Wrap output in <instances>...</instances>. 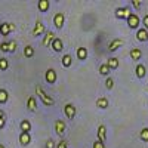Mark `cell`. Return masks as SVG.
Returning a JSON list of instances; mask_svg holds the SVG:
<instances>
[{
    "instance_id": "836d02e7",
    "label": "cell",
    "mask_w": 148,
    "mask_h": 148,
    "mask_svg": "<svg viewBox=\"0 0 148 148\" xmlns=\"http://www.w3.org/2000/svg\"><path fill=\"white\" fill-rule=\"evenodd\" d=\"M56 148H68V144H67V141H59L58 142V145H56Z\"/></svg>"
},
{
    "instance_id": "5b68a950",
    "label": "cell",
    "mask_w": 148,
    "mask_h": 148,
    "mask_svg": "<svg viewBox=\"0 0 148 148\" xmlns=\"http://www.w3.org/2000/svg\"><path fill=\"white\" fill-rule=\"evenodd\" d=\"M64 114L67 116V119H74V116H76V107H74L73 104H65L64 107Z\"/></svg>"
},
{
    "instance_id": "74e56055",
    "label": "cell",
    "mask_w": 148,
    "mask_h": 148,
    "mask_svg": "<svg viewBox=\"0 0 148 148\" xmlns=\"http://www.w3.org/2000/svg\"><path fill=\"white\" fill-rule=\"evenodd\" d=\"M5 125H6V117L0 119V129H2V127H5Z\"/></svg>"
},
{
    "instance_id": "e0dca14e",
    "label": "cell",
    "mask_w": 148,
    "mask_h": 148,
    "mask_svg": "<svg viewBox=\"0 0 148 148\" xmlns=\"http://www.w3.org/2000/svg\"><path fill=\"white\" fill-rule=\"evenodd\" d=\"M107 65H108V68H110V70H116V68H119L120 62H119V59H117V58H108Z\"/></svg>"
},
{
    "instance_id": "d590c367",
    "label": "cell",
    "mask_w": 148,
    "mask_h": 148,
    "mask_svg": "<svg viewBox=\"0 0 148 148\" xmlns=\"http://www.w3.org/2000/svg\"><path fill=\"white\" fill-rule=\"evenodd\" d=\"M142 24H144V28L148 31V15H145V16H144V19H142Z\"/></svg>"
},
{
    "instance_id": "f35d334b",
    "label": "cell",
    "mask_w": 148,
    "mask_h": 148,
    "mask_svg": "<svg viewBox=\"0 0 148 148\" xmlns=\"http://www.w3.org/2000/svg\"><path fill=\"white\" fill-rule=\"evenodd\" d=\"M3 117H6V116H5V111L0 110V119H3Z\"/></svg>"
},
{
    "instance_id": "f546056e",
    "label": "cell",
    "mask_w": 148,
    "mask_h": 148,
    "mask_svg": "<svg viewBox=\"0 0 148 148\" xmlns=\"http://www.w3.org/2000/svg\"><path fill=\"white\" fill-rule=\"evenodd\" d=\"M139 138L142 139V141H148V127H144L142 130H141V133H139Z\"/></svg>"
},
{
    "instance_id": "f1b7e54d",
    "label": "cell",
    "mask_w": 148,
    "mask_h": 148,
    "mask_svg": "<svg viewBox=\"0 0 148 148\" xmlns=\"http://www.w3.org/2000/svg\"><path fill=\"white\" fill-rule=\"evenodd\" d=\"M8 67H9V61L6 58H0V70L5 71V70H8Z\"/></svg>"
},
{
    "instance_id": "4316f807",
    "label": "cell",
    "mask_w": 148,
    "mask_h": 148,
    "mask_svg": "<svg viewBox=\"0 0 148 148\" xmlns=\"http://www.w3.org/2000/svg\"><path fill=\"white\" fill-rule=\"evenodd\" d=\"M24 55H25L27 58H31L34 55V49L31 46H25V47H24Z\"/></svg>"
},
{
    "instance_id": "ba28073f",
    "label": "cell",
    "mask_w": 148,
    "mask_h": 148,
    "mask_svg": "<svg viewBox=\"0 0 148 148\" xmlns=\"http://www.w3.org/2000/svg\"><path fill=\"white\" fill-rule=\"evenodd\" d=\"M56 71L53 70V68H47V71H46V76H45V79H46V82L47 83H55L56 82Z\"/></svg>"
},
{
    "instance_id": "5bb4252c",
    "label": "cell",
    "mask_w": 148,
    "mask_h": 148,
    "mask_svg": "<svg viewBox=\"0 0 148 148\" xmlns=\"http://www.w3.org/2000/svg\"><path fill=\"white\" fill-rule=\"evenodd\" d=\"M135 73H136V77L138 79H144L145 77V74H147V68L144 64H138L136 68H135Z\"/></svg>"
},
{
    "instance_id": "52a82bcc",
    "label": "cell",
    "mask_w": 148,
    "mask_h": 148,
    "mask_svg": "<svg viewBox=\"0 0 148 148\" xmlns=\"http://www.w3.org/2000/svg\"><path fill=\"white\" fill-rule=\"evenodd\" d=\"M64 19H65V16H64L62 12H58V14H55V16H53V24H55V27H56V28H62Z\"/></svg>"
},
{
    "instance_id": "cb8c5ba5",
    "label": "cell",
    "mask_w": 148,
    "mask_h": 148,
    "mask_svg": "<svg viewBox=\"0 0 148 148\" xmlns=\"http://www.w3.org/2000/svg\"><path fill=\"white\" fill-rule=\"evenodd\" d=\"M86 56H88V51H86V47H79L77 49V58L79 59H86Z\"/></svg>"
},
{
    "instance_id": "9c48e42d",
    "label": "cell",
    "mask_w": 148,
    "mask_h": 148,
    "mask_svg": "<svg viewBox=\"0 0 148 148\" xmlns=\"http://www.w3.org/2000/svg\"><path fill=\"white\" fill-rule=\"evenodd\" d=\"M55 130H56L58 135H64V132H65V121L61 120V119L55 120Z\"/></svg>"
},
{
    "instance_id": "d6a6232c",
    "label": "cell",
    "mask_w": 148,
    "mask_h": 148,
    "mask_svg": "<svg viewBox=\"0 0 148 148\" xmlns=\"http://www.w3.org/2000/svg\"><path fill=\"white\" fill-rule=\"evenodd\" d=\"M141 5H142L141 0H132V6H133L135 9H139V8H141Z\"/></svg>"
},
{
    "instance_id": "7402d4cb",
    "label": "cell",
    "mask_w": 148,
    "mask_h": 148,
    "mask_svg": "<svg viewBox=\"0 0 148 148\" xmlns=\"http://www.w3.org/2000/svg\"><path fill=\"white\" fill-rule=\"evenodd\" d=\"M19 127H21L22 132H28V133H30V130H31V123H30L28 120H22V121L19 123Z\"/></svg>"
},
{
    "instance_id": "4fadbf2b",
    "label": "cell",
    "mask_w": 148,
    "mask_h": 148,
    "mask_svg": "<svg viewBox=\"0 0 148 148\" xmlns=\"http://www.w3.org/2000/svg\"><path fill=\"white\" fill-rule=\"evenodd\" d=\"M19 142L22 145H28L31 142V135L28 132H21L19 133Z\"/></svg>"
},
{
    "instance_id": "8992f818",
    "label": "cell",
    "mask_w": 148,
    "mask_h": 148,
    "mask_svg": "<svg viewBox=\"0 0 148 148\" xmlns=\"http://www.w3.org/2000/svg\"><path fill=\"white\" fill-rule=\"evenodd\" d=\"M45 33V24L40 21V19H37L36 21V27L33 30V37H37V36H40Z\"/></svg>"
},
{
    "instance_id": "603a6c76",
    "label": "cell",
    "mask_w": 148,
    "mask_h": 148,
    "mask_svg": "<svg viewBox=\"0 0 148 148\" xmlns=\"http://www.w3.org/2000/svg\"><path fill=\"white\" fill-rule=\"evenodd\" d=\"M9 99V93L6 89H0V104H6Z\"/></svg>"
},
{
    "instance_id": "277c9868",
    "label": "cell",
    "mask_w": 148,
    "mask_h": 148,
    "mask_svg": "<svg viewBox=\"0 0 148 148\" xmlns=\"http://www.w3.org/2000/svg\"><path fill=\"white\" fill-rule=\"evenodd\" d=\"M14 30H15V25H14V24H10V22H3V24H0V34H2L3 37L9 36Z\"/></svg>"
},
{
    "instance_id": "d4e9b609",
    "label": "cell",
    "mask_w": 148,
    "mask_h": 148,
    "mask_svg": "<svg viewBox=\"0 0 148 148\" xmlns=\"http://www.w3.org/2000/svg\"><path fill=\"white\" fill-rule=\"evenodd\" d=\"M71 62H73L71 55H68V53H67V55H64V56H62V65H64L65 68H67V67H70V65H71Z\"/></svg>"
},
{
    "instance_id": "1f68e13d",
    "label": "cell",
    "mask_w": 148,
    "mask_h": 148,
    "mask_svg": "<svg viewBox=\"0 0 148 148\" xmlns=\"http://www.w3.org/2000/svg\"><path fill=\"white\" fill-rule=\"evenodd\" d=\"M93 148H105V144H104V142H101V141H98V139H96V141L93 142Z\"/></svg>"
},
{
    "instance_id": "4dcf8cb0",
    "label": "cell",
    "mask_w": 148,
    "mask_h": 148,
    "mask_svg": "<svg viewBox=\"0 0 148 148\" xmlns=\"http://www.w3.org/2000/svg\"><path fill=\"white\" fill-rule=\"evenodd\" d=\"M105 88L108 89V90H111L114 88V79H111V77H108L107 80H105Z\"/></svg>"
},
{
    "instance_id": "2e32d148",
    "label": "cell",
    "mask_w": 148,
    "mask_h": 148,
    "mask_svg": "<svg viewBox=\"0 0 148 148\" xmlns=\"http://www.w3.org/2000/svg\"><path fill=\"white\" fill-rule=\"evenodd\" d=\"M120 46H123V40H121V39H114L113 42L108 45V49H110L111 52H114V51H117Z\"/></svg>"
},
{
    "instance_id": "8fae6325",
    "label": "cell",
    "mask_w": 148,
    "mask_h": 148,
    "mask_svg": "<svg viewBox=\"0 0 148 148\" xmlns=\"http://www.w3.org/2000/svg\"><path fill=\"white\" fill-rule=\"evenodd\" d=\"M51 46H52V49H53L55 52H61V51H62V47H64V45H62V40H61V39H58V37H55V39L52 40Z\"/></svg>"
},
{
    "instance_id": "8d00e7d4",
    "label": "cell",
    "mask_w": 148,
    "mask_h": 148,
    "mask_svg": "<svg viewBox=\"0 0 148 148\" xmlns=\"http://www.w3.org/2000/svg\"><path fill=\"white\" fill-rule=\"evenodd\" d=\"M46 148H55V142H53L52 139H47V142H46Z\"/></svg>"
},
{
    "instance_id": "d6986e66",
    "label": "cell",
    "mask_w": 148,
    "mask_h": 148,
    "mask_svg": "<svg viewBox=\"0 0 148 148\" xmlns=\"http://www.w3.org/2000/svg\"><path fill=\"white\" fill-rule=\"evenodd\" d=\"M49 0H39V3H37V8H39L40 12H47L49 9Z\"/></svg>"
},
{
    "instance_id": "ac0fdd59",
    "label": "cell",
    "mask_w": 148,
    "mask_h": 148,
    "mask_svg": "<svg viewBox=\"0 0 148 148\" xmlns=\"http://www.w3.org/2000/svg\"><path fill=\"white\" fill-rule=\"evenodd\" d=\"M141 56H142V51H141L139 47H133L132 51H130V58L132 59L138 61V59H141Z\"/></svg>"
},
{
    "instance_id": "484cf974",
    "label": "cell",
    "mask_w": 148,
    "mask_h": 148,
    "mask_svg": "<svg viewBox=\"0 0 148 148\" xmlns=\"http://www.w3.org/2000/svg\"><path fill=\"white\" fill-rule=\"evenodd\" d=\"M110 71H111V70L108 68L107 64H101V65H99V74H101V76H107Z\"/></svg>"
},
{
    "instance_id": "6da1fadb",
    "label": "cell",
    "mask_w": 148,
    "mask_h": 148,
    "mask_svg": "<svg viewBox=\"0 0 148 148\" xmlns=\"http://www.w3.org/2000/svg\"><path fill=\"white\" fill-rule=\"evenodd\" d=\"M36 93L39 95V98L42 99L43 105H46V107H51V105H53V104H55V99H53V98L49 96V95H47V93L42 89V86H39V84L36 86Z\"/></svg>"
},
{
    "instance_id": "7a4b0ae2",
    "label": "cell",
    "mask_w": 148,
    "mask_h": 148,
    "mask_svg": "<svg viewBox=\"0 0 148 148\" xmlns=\"http://www.w3.org/2000/svg\"><path fill=\"white\" fill-rule=\"evenodd\" d=\"M127 25L132 28V30H139V25H141V19L136 14H130V16L127 18Z\"/></svg>"
},
{
    "instance_id": "ffe728a7",
    "label": "cell",
    "mask_w": 148,
    "mask_h": 148,
    "mask_svg": "<svg viewBox=\"0 0 148 148\" xmlns=\"http://www.w3.org/2000/svg\"><path fill=\"white\" fill-rule=\"evenodd\" d=\"M27 108L30 111H36L37 110V102H36V98L34 96H30L27 99Z\"/></svg>"
},
{
    "instance_id": "7c38bea8",
    "label": "cell",
    "mask_w": 148,
    "mask_h": 148,
    "mask_svg": "<svg viewBox=\"0 0 148 148\" xmlns=\"http://www.w3.org/2000/svg\"><path fill=\"white\" fill-rule=\"evenodd\" d=\"M53 39H55V34H53L52 31H46V34H45V37H43L42 45H43V46H51V43H52Z\"/></svg>"
},
{
    "instance_id": "83f0119b",
    "label": "cell",
    "mask_w": 148,
    "mask_h": 148,
    "mask_svg": "<svg viewBox=\"0 0 148 148\" xmlns=\"http://www.w3.org/2000/svg\"><path fill=\"white\" fill-rule=\"evenodd\" d=\"M16 51V42L15 40H10V42H8V52H15Z\"/></svg>"
},
{
    "instance_id": "30bf717a",
    "label": "cell",
    "mask_w": 148,
    "mask_h": 148,
    "mask_svg": "<svg viewBox=\"0 0 148 148\" xmlns=\"http://www.w3.org/2000/svg\"><path fill=\"white\" fill-rule=\"evenodd\" d=\"M98 141H101V142L107 141V127L104 125L98 126Z\"/></svg>"
},
{
    "instance_id": "ab89813d",
    "label": "cell",
    "mask_w": 148,
    "mask_h": 148,
    "mask_svg": "<svg viewBox=\"0 0 148 148\" xmlns=\"http://www.w3.org/2000/svg\"><path fill=\"white\" fill-rule=\"evenodd\" d=\"M0 148H5V145H0Z\"/></svg>"
},
{
    "instance_id": "3957f363",
    "label": "cell",
    "mask_w": 148,
    "mask_h": 148,
    "mask_svg": "<svg viewBox=\"0 0 148 148\" xmlns=\"http://www.w3.org/2000/svg\"><path fill=\"white\" fill-rule=\"evenodd\" d=\"M130 9L127 8V6H123V8H117L116 9V12H114V15L119 18V19H127L129 16H130Z\"/></svg>"
},
{
    "instance_id": "e575fe53",
    "label": "cell",
    "mask_w": 148,
    "mask_h": 148,
    "mask_svg": "<svg viewBox=\"0 0 148 148\" xmlns=\"http://www.w3.org/2000/svg\"><path fill=\"white\" fill-rule=\"evenodd\" d=\"M0 51H2V52H8V42H3L2 45H0Z\"/></svg>"
},
{
    "instance_id": "9a60e30c",
    "label": "cell",
    "mask_w": 148,
    "mask_h": 148,
    "mask_svg": "<svg viewBox=\"0 0 148 148\" xmlns=\"http://www.w3.org/2000/svg\"><path fill=\"white\" fill-rule=\"evenodd\" d=\"M136 39H138L139 42H147V40H148V31H147L145 28H139V30L136 31Z\"/></svg>"
},
{
    "instance_id": "44dd1931",
    "label": "cell",
    "mask_w": 148,
    "mask_h": 148,
    "mask_svg": "<svg viewBox=\"0 0 148 148\" xmlns=\"http://www.w3.org/2000/svg\"><path fill=\"white\" fill-rule=\"evenodd\" d=\"M96 107L98 108H102V110H105L107 107H108V99L105 96H102V98H98L96 99Z\"/></svg>"
}]
</instances>
